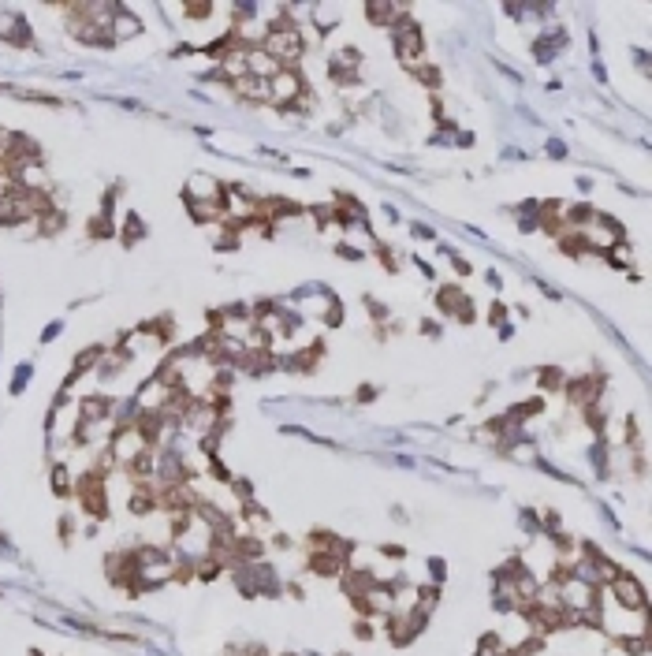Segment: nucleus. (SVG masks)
Listing matches in <instances>:
<instances>
[{"label":"nucleus","mask_w":652,"mask_h":656,"mask_svg":"<svg viewBox=\"0 0 652 656\" xmlns=\"http://www.w3.org/2000/svg\"><path fill=\"white\" fill-rule=\"evenodd\" d=\"M79 500H82V507H86L90 515H105V481H101V473L94 470V473H82L79 478Z\"/></svg>","instance_id":"1"},{"label":"nucleus","mask_w":652,"mask_h":656,"mask_svg":"<svg viewBox=\"0 0 652 656\" xmlns=\"http://www.w3.org/2000/svg\"><path fill=\"white\" fill-rule=\"evenodd\" d=\"M615 593H619L622 604H630V608L641 604V589H638V582H633V578H615Z\"/></svg>","instance_id":"2"}]
</instances>
